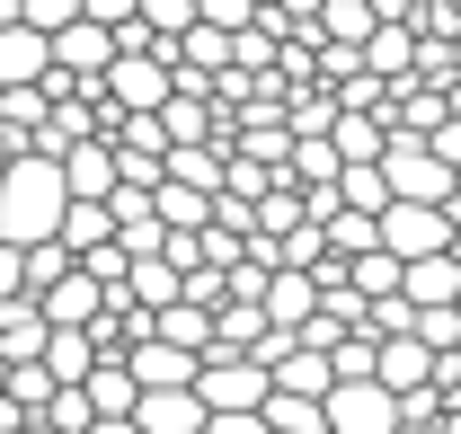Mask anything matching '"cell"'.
I'll use <instances>...</instances> for the list:
<instances>
[{
  "instance_id": "1",
  "label": "cell",
  "mask_w": 461,
  "mask_h": 434,
  "mask_svg": "<svg viewBox=\"0 0 461 434\" xmlns=\"http://www.w3.org/2000/svg\"><path fill=\"white\" fill-rule=\"evenodd\" d=\"M444 240H453L444 204H382V222H373V249H382L391 267H426V258H444Z\"/></svg>"
},
{
  "instance_id": "2",
  "label": "cell",
  "mask_w": 461,
  "mask_h": 434,
  "mask_svg": "<svg viewBox=\"0 0 461 434\" xmlns=\"http://www.w3.org/2000/svg\"><path fill=\"white\" fill-rule=\"evenodd\" d=\"M382 186H391V204H444V195H453V168L435 160L426 142L391 133V142H382Z\"/></svg>"
},
{
  "instance_id": "3",
  "label": "cell",
  "mask_w": 461,
  "mask_h": 434,
  "mask_svg": "<svg viewBox=\"0 0 461 434\" xmlns=\"http://www.w3.org/2000/svg\"><path fill=\"white\" fill-rule=\"evenodd\" d=\"M320 434H400V399L373 381H338L320 399Z\"/></svg>"
},
{
  "instance_id": "4",
  "label": "cell",
  "mask_w": 461,
  "mask_h": 434,
  "mask_svg": "<svg viewBox=\"0 0 461 434\" xmlns=\"http://www.w3.org/2000/svg\"><path fill=\"white\" fill-rule=\"evenodd\" d=\"M45 54H54V71H62V80L98 89V80H107V62H115V36H107V27H89V18H71V27H62Z\"/></svg>"
},
{
  "instance_id": "5",
  "label": "cell",
  "mask_w": 461,
  "mask_h": 434,
  "mask_svg": "<svg viewBox=\"0 0 461 434\" xmlns=\"http://www.w3.org/2000/svg\"><path fill=\"white\" fill-rule=\"evenodd\" d=\"M54 177H62V204H107L115 195V151L107 142H71V151H54Z\"/></svg>"
},
{
  "instance_id": "6",
  "label": "cell",
  "mask_w": 461,
  "mask_h": 434,
  "mask_svg": "<svg viewBox=\"0 0 461 434\" xmlns=\"http://www.w3.org/2000/svg\"><path fill=\"white\" fill-rule=\"evenodd\" d=\"M98 311H107V293H98V284H89V275H80V267L62 275V284H54V293H45V302H36V320H45V328H89V320H98Z\"/></svg>"
},
{
  "instance_id": "7",
  "label": "cell",
  "mask_w": 461,
  "mask_h": 434,
  "mask_svg": "<svg viewBox=\"0 0 461 434\" xmlns=\"http://www.w3.org/2000/svg\"><path fill=\"white\" fill-rule=\"evenodd\" d=\"M133 426L142 434H204V408H195V390H142Z\"/></svg>"
},
{
  "instance_id": "8",
  "label": "cell",
  "mask_w": 461,
  "mask_h": 434,
  "mask_svg": "<svg viewBox=\"0 0 461 434\" xmlns=\"http://www.w3.org/2000/svg\"><path fill=\"white\" fill-rule=\"evenodd\" d=\"M400 302H408V311H453V302H461V275H453V258L400 267Z\"/></svg>"
},
{
  "instance_id": "9",
  "label": "cell",
  "mask_w": 461,
  "mask_h": 434,
  "mask_svg": "<svg viewBox=\"0 0 461 434\" xmlns=\"http://www.w3.org/2000/svg\"><path fill=\"white\" fill-rule=\"evenodd\" d=\"M45 337H54V328L36 320V302H0V364H9V373H18V364H36V355H45Z\"/></svg>"
},
{
  "instance_id": "10",
  "label": "cell",
  "mask_w": 461,
  "mask_h": 434,
  "mask_svg": "<svg viewBox=\"0 0 461 434\" xmlns=\"http://www.w3.org/2000/svg\"><path fill=\"white\" fill-rule=\"evenodd\" d=\"M45 71H54L45 36H27V27H0V89H36Z\"/></svg>"
},
{
  "instance_id": "11",
  "label": "cell",
  "mask_w": 461,
  "mask_h": 434,
  "mask_svg": "<svg viewBox=\"0 0 461 434\" xmlns=\"http://www.w3.org/2000/svg\"><path fill=\"white\" fill-rule=\"evenodd\" d=\"M80 399H89V426H98V417H133V399H142V390H133V373H124V364H89Z\"/></svg>"
},
{
  "instance_id": "12",
  "label": "cell",
  "mask_w": 461,
  "mask_h": 434,
  "mask_svg": "<svg viewBox=\"0 0 461 434\" xmlns=\"http://www.w3.org/2000/svg\"><path fill=\"white\" fill-rule=\"evenodd\" d=\"M54 240L71 249V258H89V249H107V240H115V222H107V204H62Z\"/></svg>"
},
{
  "instance_id": "13",
  "label": "cell",
  "mask_w": 461,
  "mask_h": 434,
  "mask_svg": "<svg viewBox=\"0 0 461 434\" xmlns=\"http://www.w3.org/2000/svg\"><path fill=\"white\" fill-rule=\"evenodd\" d=\"M204 213H213V195H186L169 177L151 186V222H160V231H204Z\"/></svg>"
},
{
  "instance_id": "14",
  "label": "cell",
  "mask_w": 461,
  "mask_h": 434,
  "mask_svg": "<svg viewBox=\"0 0 461 434\" xmlns=\"http://www.w3.org/2000/svg\"><path fill=\"white\" fill-rule=\"evenodd\" d=\"M338 204L364 222H382V204H391V186H382V168H338Z\"/></svg>"
},
{
  "instance_id": "15",
  "label": "cell",
  "mask_w": 461,
  "mask_h": 434,
  "mask_svg": "<svg viewBox=\"0 0 461 434\" xmlns=\"http://www.w3.org/2000/svg\"><path fill=\"white\" fill-rule=\"evenodd\" d=\"M9 9H18V27H27V36H45V45L80 18V0H9Z\"/></svg>"
},
{
  "instance_id": "16",
  "label": "cell",
  "mask_w": 461,
  "mask_h": 434,
  "mask_svg": "<svg viewBox=\"0 0 461 434\" xmlns=\"http://www.w3.org/2000/svg\"><path fill=\"white\" fill-rule=\"evenodd\" d=\"M80 18H89V27H107V36H115V27H133V0H80Z\"/></svg>"
},
{
  "instance_id": "17",
  "label": "cell",
  "mask_w": 461,
  "mask_h": 434,
  "mask_svg": "<svg viewBox=\"0 0 461 434\" xmlns=\"http://www.w3.org/2000/svg\"><path fill=\"white\" fill-rule=\"evenodd\" d=\"M426 151H435V160H444V168H453V177H461V124H453V115L435 124V142H426Z\"/></svg>"
},
{
  "instance_id": "18",
  "label": "cell",
  "mask_w": 461,
  "mask_h": 434,
  "mask_svg": "<svg viewBox=\"0 0 461 434\" xmlns=\"http://www.w3.org/2000/svg\"><path fill=\"white\" fill-rule=\"evenodd\" d=\"M0 302H27V275H18V249H0Z\"/></svg>"
},
{
  "instance_id": "19",
  "label": "cell",
  "mask_w": 461,
  "mask_h": 434,
  "mask_svg": "<svg viewBox=\"0 0 461 434\" xmlns=\"http://www.w3.org/2000/svg\"><path fill=\"white\" fill-rule=\"evenodd\" d=\"M408 9H417V0H364V18H373V27H408Z\"/></svg>"
},
{
  "instance_id": "20",
  "label": "cell",
  "mask_w": 461,
  "mask_h": 434,
  "mask_svg": "<svg viewBox=\"0 0 461 434\" xmlns=\"http://www.w3.org/2000/svg\"><path fill=\"white\" fill-rule=\"evenodd\" d=\"M89 434H142V426H133V417H98Z\"/></svg>"
},
{
  "instance_id": "21",
  "label": "cell",
  "mask_w": 461,
  "mask_h": 434,
  "mask_svg": "<svg viewBox=\"0 0 461 434\" xmlns=\"http://www.w3.org/2000/svg\"><path fill=\"white\" fill-rule=\"evenodd\" d=\"M444 115H453V124H461V80H453V98H444Z\"/></svg>"
},
{
  "instance_id": "22",
  "label": "cell",
  "mask_w": 461,
  "mask_h": 434,
  "mask_svg": "<svg viewBox=\"0 0 461 434\" xmlns=\"http://www.w3.org/2000/svg\"><path fill=\"white\" fill-rule=\"evenodd\" d=\"M18 434H54V426H18Z\"/></svg>"
},
{
  "instance_id": "23",
  "label": "cell",
  "mask_w": 461,
  "mask_h": 434,
  "mask_svg": "<svg viewBox=\"0 0 461 434\" xmlns=\"http://www.w3.org/2000/svg\"><path fill=\"white\" fill-rule=\"evenodd\" d=\"M0 390H9V364H0Z\"/></svg>"
},
{
  "instance_id": "24",
  "label": "cell",
  "mask_w": 461,
  "mask_h": 434,
  "mask_svg": "<svg viewBox=\"0 0 461 434\" xmlns=\"http://www.w3.org/2000/svg\"><path fill=\"white\" fill-rule=\"evenodd\" d=\"M417 9H435V0H417Z\"/></svg>"
},
{
  "instance_id": "25",
  "label": "cell",
  "mask_w": 461,
  "mask_h": 434,
  "mask_svg": "<svg viewBox=\"0 0 461 434\" xmlns=\"http://www.w3.org/2000/svg\"><path fill=\"white\" fill-rule=\"evenodd\" d=\"M453 311H461V302H453Z\"/></svg>"
}]
</instances>
